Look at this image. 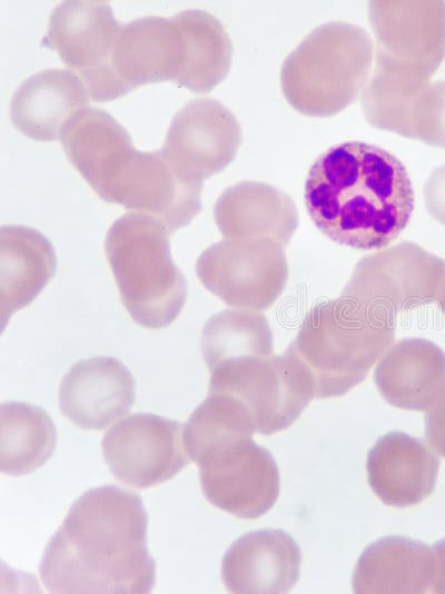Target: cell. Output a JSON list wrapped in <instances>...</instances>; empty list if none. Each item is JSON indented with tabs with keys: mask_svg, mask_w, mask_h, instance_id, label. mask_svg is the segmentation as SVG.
<instances>
[{
	"mask_svg": "<svg viewBox=\"0 0 445 594\" xmlns=\"http://www.w3.org/2000/svg\"><path fill=\"white\" fill-rule=\"evenodd\" d=\"M59 139L70 164L103 200L149 215L170 232L200 211L202 181L180 174L161 150H137L127 130L103 110L80 111Z\"/></svg>",
	"mask_w": 445,
	"mask_h": 594,
	"instance_id": "cell-3",
	"label": "cell"
},
{
	"mask_svg": "<svg viewBox=\"0 0 445 594\" xmlns=\"http://www.w3.org/2000/svg\"><path fill=\"white\" fill-rule=\"evenodd\" d=\"M170 230L158 219L128 212L112 222L106 239V256L122 305L140 326H169L186 301V279L175 265Z\"/></svg>",
	"mask_w": 445,
	"mask_h": 594,
	"instance_id": "cell-5",
	"label": "cell"
},
{
	"mask_svg": "<svg viewBox=\"0 0 445 594\" xmlns=\"http://www.w3.org/2000/svg\"><path fill=\"white\" fill-rule=\"evenodd\" d=\"M208 393H225L249 409L256 433L270 435L290 426L315 397L313 379L286 350L247 357L211 372Z\"/></svg>",
	"mask_w": 445,
	"mask_h": 594,
	"instance_id": "cell-8",
	"label": "cell"
},
{
	"mask_svg": "<svg viewBox=\"0 0 445 594\" xmlns=\"http://www.w3.org/2000/svg\"><path fill=\"white\" fill-rule=\"evenodd\" d=\"M186 66V38L176 14L122 24L110 53L107 100L151 82L170 80L180 86Z\"/></svg>",
	"mask_w": 445,
	"mask_h": 594,
	"instance_id": "cell-13",
	"label": "cell"
},
{
	"mask_svg": "<svg viewBox=\"0 0 445 594\" xmlns=\"http://www.w3.org/2000/svg\"><path fill=\"white\" fill-rule=\"evenodd\" d=\"M147 528L136 493L113 485L85 492L46 546L39 567L43 586L62 594L151 592L156 563Z\"/></svg>",
	"mask_w": 445,
	"mask_h": 594,
	"instance_id": "cell-1",
	"label": "cell"
},
{
	"mask_svg": "<svg viewBox=\"0 0 445 594\" xmlns=\"http://www.w3.org/2000/svg\"><path fill=\"white\" fill-rule=\"evenodd\" d=\"M240 141L234 113L215 99L200 98L175 115L161 152L180 174L202 181L234 160Z\"/></svg>",
	"mask_w": 445,
	"mask_h": 594,
	"instance_id": "cell-15",
	"label": "cell"
},
{
	"mask_svg": "<svg viewBox=\"0 0 445 594\" xmlns=\"http://www.w3.org/2000/svg\"><path fill=\"white\" fill-rule=\"evenodd\" d=\"M216 224L226 239L268 238L286 248L298 226L293 199L259 181L235 184L215 204Z\"/></svg>",
	"mask_w": 445,
	"mask_h": 594,
	"instance_id": "cell-20",
	"label": "cell"
},
{
	"mask_svg": "<svg viewBox=\"0 0 445 594\" xmlns=\"http://www.w3.org/2000/svg\"><path fill=\"white\" fill-rule=\"evenodd\" d=\"M199 466L204 495L214 506L239 518L267 513L279 494V472L271 454L237 434L214 440L190 457Z\"/></svg>",
	"mask_w": 445,
	"mask_h": 594,
	"instance_id": "cell-9",
	"label": "cell"
},
{
	"mask_svg": "<svg viewBox=\"0 0 445 594\" xmlns=\"http://www.w3.org/2000/svg\"><path fill=\"white\" fill-rule=\"evenodd\" d=\"M444 281L445 260L404 241L360 258L342 296L396 316L438 300Z\"/></svg>",
	"mask_w": 445,
	"mask_h": 594,
	"instance_id": "cell-10",
	"label": "cell"
},
{
	"mask_svg": "<svg viewBox=\"0 0 445 594\" xmlns=\"http://www.w3.org/2000/svg\"><path fill=\"white\" fill-rule=\"evenodd\" d=\"M101 449L113 476L136 488L172 478L189 462L181 424L155 414H134L105 434Z\"/></svg>",
	"mask_w": 445,
	"mask_h": 594,
	"instance_id": "cell-12",
	"label": "cell"
},
{
	"mask_svg": "<svg viewBox=\"0 0 445 594\" xmlns=\"http://www.w3.org/2000/svg\"><path fill=\"white\" fill-rule=\"evenodd\" d=\"M395 316L340 296L315 305L286 352L310 375L316 398L360 384L390 348Z\"/></svg>",
	"mask_w": 445,
	"mask_h": 594,
	"instance_id": "cell-4",
	"label": "cell"
},
{
	"mask_svg": "<svg viewBox=\"0 0 445 594\" xmlns=\"http://www.w3.org/2000/svg\"><path fill=\"white\" fill-rule=\"evenodd\" d=\"M438 303L441 305L442 311L445 314V281H444L443 290L438 299Z\"/></svg>",
	"mask_w": 445,
	"mask_h": 594,
	"instance_id": "cell-29",
	"label": "cell"
},
{
	"mask_svg": "<svg viewBox=\"0 0 445 594\" xmlns=\"http://www.w3.org/2000/svg\"><path fill=\"white\" fill-rule=\"evenodd\" d=\"M368 17L374 71L427 86L445 59V1H370Z\"/></svg>",
	"mask_w": 445,
	"mask_h": 594,
	"instance_id": "cell-7",
	"label": "cell"
},
{
	"mask_svg": "<svg viewBox=\"0 0 445 594\" xmlns=\"http://www.w3.org/2000/svg\"><path fill=\"white\" fill-rule=\"evenodd\" d=\"M373 61V41L362 27L332 21L308 33L284 60L281 91L308 117H330L364 90Z\"/></svg>",
	"mask_w": 445,
	"mask_h": 594,
	"instance_id": "cell-6",
	"label": "cell"
},
{
	"mask_svg": "<svg viewBox=\"0 0 445 594\" xmlns=\"http://www.w3.org/2000/svg\"><path fill=\"white\" fill-rule=\"evenodd\" d=\"M176 16L187 44V66L180 86L198 93L208 92L230 69V38L220 21L206 11L185 10Z\"/></svg>",
	"mask_w": 445,
	"mask_h": 594,
	"instance_id": "cell-26",
	"label": "cell"
},
{
	"mask_svg": "<svg viewBox=\"0 0 445 594\" xmlns=\"http://www.w3.org/2000/svg\"><path fill=\"white\" fill-rule=\"evenodd\" d=\"M424 200L428 214L445 226V165L434 169L426 181Z\"/></svg>",
	"mask_w": 445,
	"mask_h": 594,
	"instance_id": "cell-28",
	"label": "cell"
},
{
	"mask_svg": "<svg viewBox=\"0 0 445 594\" xmlns=\"http://www.w3.org/2000/svg\"><path fill=\"white\" fill-rule=\"evenodd\" d=\"M200 348L211 372L228 362L271 355L274 338L268 320L260 311L225 309L204 325Z\"/></svg>",
	"mask_w": 445,
	"mask_h": 594,
	"instance_id": "cell-25",
	"label": "cell"
},
{
	"mask_svg": "<svg viewBox=\"0 0 445 594\" xmlns=\"http://www.w3.org/2000/svg\"><path fill=\"white\" fill-rule=\"evenodd\" d=\"M301 552L285 531L248 532L227 550L221 562L224 585L230 593H288L298 582Z\"/></svg>",
	"mask_w": 445,
	"mask_h": 594,
	"instance_id": "cell-17",
	"label": "cell"
},
{
	"mask_svg": "<svg viewBox=\"0 0 445 594\" xmlns=\"http://www.w3.org/2000/svg\"><path fill=\"white\" fill-rule=\"evenodd\" d=\"M135 398L134 376L121 362L111 357L77 362L59 387L61 413L83 429H103L127 415Z\"/></svg>",
	"mask_w": 445,
	"mask_h": 594,
	"instance_id": "cell-16",
	"label": "cell"
},
{
	"mask_svg": "<svg viewBox=\"0 0 445 594\" xmlns=\"http://www.w3.org/2000/svg\"><path fill=\"white\" fill-rule=\"evenodd\" d=\"M57 445V430L41 407L9 402L0 406V469L10 476L42 466Z\"/></svg>",
	"mask_w": 445,
	"mask_h": 594,
	"instance_id": "cell-24",
	"label": "cell"
},
{
	"mask_svg": "<svg viewBox=\"0 0 445 594\" xmlns=\"http://www.w3.org/2000/svg\"><path fill=\"white\" fill-rule=\"evenodd\" d=\"M307 211L332 240L362 250L380 249L405 229L414 191L404 165L387 150L362 141L336 145L310 167Z\"/></svg>",
	"mask_w": 445,
	"mask_h": 594,
	"instance_id": "cell-2",
	"label": "cell"
},
{
	"mask_svg": "<svg viewBox=\"0 0 445 594\" xmlns=\"http://www.w3.org/2000/svg\"><path fill=\"white\" fill-rule=\"evenodd\" d=\"M121 26L106 1H65L50 14L43 43L81 78L93 101H106L110 53Z\"/></svg>",
	"mask_w": 445,
	"mask_h": 594,
	"instance_id": "cell-14",
	"label": "cell"
},
{
	"mask_svg": "<svg viewBox=\"0 0 445 594\" xmlns=\"http://www.w3.org/2000/svg\"><path fill=\"white\" fill-rule=\"evenodd\" d=\"M89 91L70 69H46L27 78L14 91L10 117L27 137L51 141L59 139L63 126L78 111L88 108Z\"/></svg>",
	"mask_w": 445,
	"mask_h": 594,
	"instance_id": "cell-19",
	"label": "cell"
},
{
	"mask_svg": "<svg viewBox=\"0 0 445 594\" xmlns=\"http://www.w3.org/2000/svg\"><path fill=\"white\" fill-rule=\"evenodd\" d=\"M409 139L445 148V81L429 82L417 96L411 113Z\"/></svg>",
	"mask_w": 445,
	"mask_h": 594,
	"instance_id": "cell-27",
	"label": "cell"
},
{
	"mask_svg": "<svg viewBox=\"0 0 445 594\" xmlns=\"http://www.w3.org/2000/svg\"><path fill=\"white\" fill-rule=\"evenodd\" d=\"M432 573V555L426 545L405 536H386L364 550L352 585L357 594L423 593Z\"/></svg>",
	"mask_w": 445,
	"mask_h": 594,
	"instance_id": "cell-23",
	"label": "cell"
},
{
	"mask_svg": "<svg viewBox=\"0 0 445 594\" xmlns=\"http://www.w3.org/2000/svg\"><path fill=\"white\" fill-rule=\"evenodd\" d=\"M368 484L379 499L404 508L424 501L434 489L437 459L418 438L403 432L380 436L367 454Z\"/></svg>",
	"mask_w": 445,
	"mask_h": 594,
	"instance_id": "cell-18",
	"label": "cell"
},
{
	"mask_svg": "<svg viewBox=\"0 0 445 594\" xmlns=\"http://www.w3.org/2000/svg\"><path fill=\"white\" fill-rule=\"evenodd\" d=\"M55 249L39 230L20 225L0 229V320L28 306L53 277Z\"/></svg>",
	"mask_w": 445,
	"mask_h": 594,
	"instance_id": "cell-22",
	"label": "cell"
},
{
	"mask_svg": "<svg viewBox=\"0 0 445 594\" xmlns=\"http://www.w3.org/2000/svg\"><path fill=\"white\" fill-rule=\"evenodd\" d=\"M196 273L227 305L260 311L281 295L288 264L284 247L273 239L224 238L199 256Z\"/></svg>",
	"mask_w": 445,
	"mask_h": 594,
	"instance_id": "cell-11",
	"label": "cell"
},
{
	"mask_svg": "<svg viewBox=\"0 0 445 594\" xmlns=\"http://www.w3.org/2000/svg\"><path fill=\"white\" fill-rule=\"evenodd\" d=\"M374 383L392 406L427 410L445 389V355L427 339H399L378 360Z\"/></svg>",
	"mask_w": 445,
	"mask_h": 594,
	"instance_id": "cell-21",
	"label": "cell"
}]
</instances>
